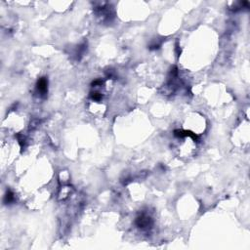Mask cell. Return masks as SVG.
<instances>
[{"mask_svg":"<svg viewBox=\"0 0 250 250\" xmlns=\"http://www.w3.org/2000/svg\"><path fill=\"white\" fill-rule=\"evenodd\" d=\"M136 225L139 228H148L152 225V219L146 215H141L136 220Z\"/></svg>","mask_w":250,"mask_h":250,"instance_id":"6da1fadb","label":"cell"},{"mask_svg":"<svg viewBox=\"0 0 250 250\" xmlns=\"http://www.w3.org/2000/svg\"><path fill=\"white\" fill-rule=\"evenodd\" d=\"M36 88H37V91L40 93V95L46 94V92H47V89H48V81H47V79L44 78V77L40 78V79L37 81Z\"/></svg>","mask_w":250,"mask_h":250,"instance_id":"7a4b0ae2","label":"cell"},{"mask_svg":"<svg viewBox=\"0 0 250 250\" xmlns=\"http://www.w3.org/2000/svg\"><path fill=\"white\" fill-rule=\"evenodd\" d=\"M13 200H14V194H13L12 192H7V194H6L5 195V199H4V202L5 203H10L12 202Z\"/></svg>","mask_w":250,"mask_h":250,"instance_id":"3957f363","label":"cell"},{"mask_svg":"<svg viewBox=\"0 0 250 250\" xmlns=\"http://www.w3.org/2000/svg\"><path fill=\"white\" fill-rule=\"evenodd\" d=\"M91 98L93 99L94 101H100L102 99V95L98 92H94V93H91Z\"/></svg>","mask_w":250,"mask_h":250,"instance_id":"277c9868","label":"cell"}]
</instances>
